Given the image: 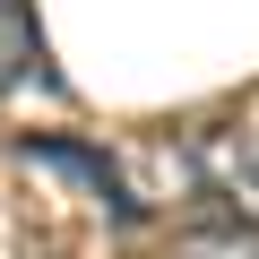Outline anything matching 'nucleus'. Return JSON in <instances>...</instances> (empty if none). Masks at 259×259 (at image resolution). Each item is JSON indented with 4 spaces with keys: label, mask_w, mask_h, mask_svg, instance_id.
<instances>
[{
    "label": "nucleus",
    "mask_w": 259,
    "mask_h": 259,
    "mask_svg": "<svg viewBox=\"0 0 259 259\" xmlns=\"http://www.w3.org/2000/svg\"><path fill=\"white\" fill-rule=\"evenodd\" d=\"M190 182H199L233 225H259V130H250V121H207V130H190Z\"/></svg>",
    "instance_id": "nucleus-1"
},
{
    "label": "nucleus",
    "mask_w": 259,
    "mask_h": 259,
    "mask_svg": "<svg viewBox=\"0 0 259 259\" xmlns=\"http://www.w3.org/2000/svg\"><path fill=\"white\" fill-rule=\"evenodd\" d=\"M173 259H259V225H199V233H182L173 242Z\"/></svg>",
    "instance_id": "nucleus-2"
},
{
    "label": "nucleus",
    "mask_w": 259,
    "mask_h": 259,
    "mask_svg": "<svg viewBox=\"0 0 259 259\" xmlns=\"http://www.w3.org/2000/svg\"><path fill=\"white\" fill-rule=\"evenodd\" d=\"M26 69H35V18H26V0H0V95Z\"/></svg>",
    "instance_id": "nucleus-3"
}]
</instances>
